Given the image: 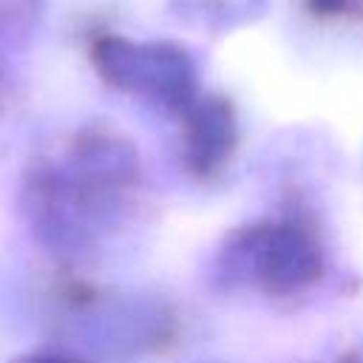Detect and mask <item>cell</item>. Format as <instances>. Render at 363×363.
I'll return each mask as SVG.
<instances>
[{"label":"cell","instance_id":"2","mask_svg":"<svg viewBox=\"0 0 363 363\" xmlns=\"http://www.w3.org/2000/svg\"><path fill=\"white\" fill-rule=\"evenodd\" d=\"M37 14V0H0V37L28 28Z\"/></svg>","mask_w":363,"mask_h":363},{"label":"cell","instance_id":"4","mask_svg":"<svg viewBox=\"0 0 363 363\" xmlns=\"http://www.w3.org/2000/svg\"><path fill=\"white\" fill-rule=\"evenodd\" d=\"M31 363H74V360H54V357H48V360H31Z\"/></svg>","mask_w":363,"mask_h":363},{"label":"cell","instance_id":"1","mask_svg":"<svg viewBox=\"0 0 363 363\" xmlns=\"http://www.w3.org/2000/svg\"><path fill=\"white\" fill-rule=\"evenodd\" d=\"M230 142V111L224 102H213L204 105L196 119L190 122V153L193 162L201 164V170H207L210 164L221 162L224 150Z\"/></svg>","mask_w":363,"mask_h":363},{"label":"cell","instance_id":"3","mask_svg":"<svg viewBox=\"0 0 363 363\" xmlns=\"http://www.w3.org/2000/svg\"><path fill=\"white\" fill-rule=\"evenodd\" d=\"M306 11L318 20H340L360 9V0H303Z\"/></svg>","mask_w":363,"mask_h":363}]
</instances>
